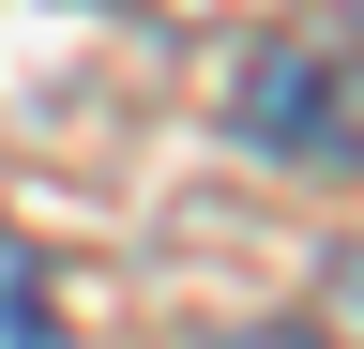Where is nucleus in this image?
Returning <instances> with one entry per match:
<instances>
[{
  "label": "nucleus",
  "instance_id": "2",
  "mask_svg": "<svg viewBox=\"0 0 364 349\" xmlns=\"http://www.w3.org/2000/svg\"><path fill=\"white\" fill-rule=\"evenodd\" d=\"M228 349H304V334H228Z\"/></svg>",
  "mask_w": 364,
  "mask_h": 349
},
{
  "label": "nucleus",
  "instance_id": "1",
  "mask_svg": "<svg viewBox=\"0 0 364 349\" xmlns=\"http://www.w3.org/2000/svg\"><path fill=\"white\" fill-rule=\"evenodd\" d=\"M243 137L304 167H364V46H258L243 61Z\"/></svg>",
  "mask_w": 364,
  "mask_h": 349
},
{
  "label": "nucleus",
  "instance_id": "3",
  "mask_svg": "<svg viewBox=\"0 0 364 349\" xmlns=\"http://www.w3.org/2000/svg\"><path fill=\"white\" fill-rule=\"evenodd\" d=\"M349 304H364V258H349Z\"/></svg>",
  "mask_w": 364,
  "mask_h": 349
}]
</instances>
